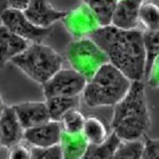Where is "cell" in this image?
<instances>
[{"label": "cell", "instance_id": "obj_1", "mask_svg": "<svg viewBox=\"0 0 159 159\" xmlns=\"http://www.w3.org/2000/svg\"><path fill=\"white\" fill-rule=\"evenodd\" d=\"M90 38L104 52L109 63L131 81L143 80L145 55L142 30H124L108 25L101 27Z\"/></svg>", "mask_w": 159, "mask_h": 159}, {"label": "cell", "instance_id": "obj_2", "mask_svg": "<svg viewBox=\"0 0 159 159\" xmlns=\"http://www.w3.org/2000/svg\"><path fill=\"white\" fill-rule=\"evenodd\" d=\"M150 123L146 85L143 81H132L128 92L114 106L112 132L120 140H139L146 135Z\"/></svg>", "mask_w": 159, "mask_h": 159}, {"label": "cell", "instance_id": "obj_3", "mask_svg": "<svg viewBox=\"0 0 159 159\" xmlns=\"http://www.w3.org/2000/svg\"><path fill=\"white\" fill-rule=\"evenodd\" d=\"M131 84L120 71L107 63L86 81L81 96L91 108L114 106L124 97Z\"/></svg>", "mask_w": 159, "mask_h": 159}, {"label": "cell", "instance_id": "obj_4", "mask_svg": "<svg viewBox=\"0 0 159 159\" xmlns=\"http://www.w3.org/2000/svg\"><path fill=\"white\" fill-rule=\"evenodd\" d=\"M11 62L32 81L42 85L62 68L63 59L42 42L30 43Z\"/></svg>", "mask_w": 159, "mask_h": 159}, {"label": "cell", "instance_id": "obj_5", "mask_svg": "<svg viewBox=\"0 0 159 159\" xmlns=\"http://www.w3.org/2000/svg\"><path fill=\"white\" fill-rule=\"evenodd\" d=\"M65 57L70 68L86 81L109 63L104 52L90 37L75 39L70 42L66 48Z\"/></svg>", "mask_w": 159, "mask_h": 159}, {"label": "cell", "instance_id": "obj_6", "mask_svg": "<svg viewBox=\"0 0 159 159\" xmlns=\"http://www.w3.org/2000/svg\"><path fill=\"white\" fill-rule=\"evenodd\" d=\"M86 80L71 68H61L42 86L45 99L53 97L80 96Z\"/></svg>", "mask_w": 159, "mask_h": 159}, {"label": "cell", "instance_id": "obj_7", "mask_svg": "<svg viewBox=\"0 0 159 159\" xmlns=\"http://www.w3.org/2000/svg\"><path fill=\"white\" fill-rule=\"evenodd\" d=\"M60 21L74 40L90 37L102 27L91 10L81 1L66 11Z\"/></svg>", "mask_w": 159, "mask_h": 159}, {"label": "cell", "instance_id": "obj_8", "mask_svg": "<svg viewBox=\"0 0 159 159\" xmlns=\"http://www.w3.org/2000/svg\"><path fill=\"white\" fill-rule=\"evenodd\" d=\"M0 20L9 30L29 43L42 42L52 31V27L41 28L34 25L23 11L6 10L0 14Z\"/></svg>", "mask_w": 159, "mask_h": 159}, {"label": "cell", "instance_id": "obj_9", "mask_svg": "<svg viewBox=\"0 0 159 159\" xmlns=\"http://www.w3.org/2000/svg\"><path fill=\"white\" fill-rule=\"evenodd\" d=\"M62 132L58 121L49 120L24 130L23 140L33 147H49L58 145Z\"/></svg>", "mask_w": 159, "mask_h": 159}, {"label": "cell", "instance_id": "obj_10", "mask_svg": "<svg viewBox=\"0 0 159 159\" xmlns=\"http://www.w3.org/2000/svg\"><path fill=\"white\" fill-rule=\"evenodd\" d=\"M23 12L34 25L41 28H51L61 20L66 11L55 9L50 0H30Z\"/></svg>", "mask_w": 159, "mask_h": 159}, {"label": "cell", "instance_id": "obj_11", "mask_svg": "<svg viewBox=\"0 0 159 159\" xmlns=\"http://www.w3.org/2000/svg\"><path fill=\"white\" fill-rule=\"evenodd\" d=\"M12 106L24 130L50 120L45 101H23Z\"/></svg>", "mask_w": 159, "mask_h": 159}, {"label": "cell", "instance_id": "obj_12", "mask_svg": "<svg viewBox=\"0 0 159 159\" xmlns=\"http://www.w3.org/2000/svg\"><path fill=\"white\" fill-rule=\"evenodd\" d=\"M144 0L117 1L110 25L120 29H140L139 11Z\"/></svg>", "mask_w": 159, "mask_h": 159}, {"label": "cell", "instance_id": "obj_13", "mask_svg": "<svg viewBox=\"0 0 159 159\" xmlns=\"http://www.w3.org/2000/svg\"><path fill=\"white\" fill-rule=\"evenodd\" d=\"M24 130L12 105H6L0 116V142L7 149L23 140Z\"/></svg>", "mask_w": 159, "mask_h": 159}, {"label": "cell", "instance_id": "obj_14", "mask_svg": "<svg viewBox=\"0 0 159 159\" xmlns=\"http://www.w3.org/2000/svg\"><path fill=\"white\" fill-rule=\"evenodd\" d=\"M29 44L0 24V70Z\"/></svg>", "mask_w": 159, "mask_h": 159}, {"label": "cell", "instance_id": "obj_15", "mask_svg": "<svg viewBox=\"0 0 159 159\" xmlns=\"http://www.w3.org/2000/svg\"><path fill=\"white\" fill-rule=\"evenodd\" d=\"M88 145L82 132L69 134L62 131L58 143L62 159H81Z\"/></svg>", "mask_w": 159, "mask_h": 159}, {"label": "cell", "instance_id": "obj_16", "mask_svg": "<svg viewBox=\"0 0 159 159\" xmlns=\"http://www.w3.org/2000/svg\"><path fill=\"white\" fill-rule=\"evenodd\" d=\"M50 120L59 122L68 112L79 109L80 96L53 97L45 99Z\"/></svg>", "mask_w": 159, "mask_h": 159}, {"label": "cell", "instance_id": "obj_17", "mask_svg": "<svg viewBox=\"0 0 159 159\" xmlns=\"http://www.w3.org/2000/svg\"><path fill=\"white\" fill-rule=\"evenodd\" d=\"M81 132L91 145L104 142L110 134L103 120L94 116L86 117Z\"/></svg>", "mask_w": 159, "mask_h": 159}, {"label": "cell", "instance_id": "obj_18", "mask_svg": "<svg viewBox=\"0 0 159 159\" xmlns=\"http://www.w3.org/2000/svg\"><path fill=\"white\" fill-rule=\"evenodd\" d=\"M139 26L142 31L158 32L159 9L157 2L143 1L139 11Z\"/></svg>", "mask_w": 159, "mask_h": 159}, {"label": "cell", "instance_id": "obj_19", "mask_svg": "<svg viewBox=\"0 0 159 159\" xmlns=\"http://www.w3.org/2000/svg\"><path fill=\"white\" fill-rule=\"evenodd\" d=\"M120 140L111 132L107 139L98 145L89 144L81 159H112L114 150Z\"/></svg>", "mask_w": 159, "mask_h": 159}, {"label": "cell", "instance_id": "obj_20", "mask_svg": "<svg viewBox=\"0 0 159 159\" xmlns=\"http://www.w3.org/2000/svg\"><path fill=\"white\" fill-rule=\"evenodd\" d=\"M94 13L101 25H110L116 4V0H81Z\"/></svg>", "mask_w": 159, "mask_h": 159}, {"label": "cell", "instance_id": "obj_21", "mask_svg": "<svg viewBox=\"0 0 159 159\" xmlns=\"http://www.w3.org/2000/svg\"><path fill=\"white\" fill-rule=\"evenodd\" d=\"M143 47L145 55L144 77L153 63L158 60V32L142 31ZM144 79V78H143Z\"/></svg>", "mask_w": 159, "mask_h": 159}, {"label": "cell", "instance_id": "obj_22", "mask_svg": "<svg viewBox=\"0 0 159 159\" xmlns=\"http://www.w3.org/2000/svg\"><path fill=\"white\" fill-rule=\"evenodd\" d=\"M142 139L134 140H120L116 148L112 159H140Z\"/></svg>", "mask_w": 159, "mask_h": 159}, {"label": "cell", "instance_id": "obj_23", "mask_svg": "<svg viewBox=\"0 0 159 159\" xmlns=\"http://www.w3.org/2000/svg\"><path fill=\"white\" fill-rule=\"evenodd\" d=\"M85 118L79 109H75L65 114L59 122L62 131L69 134H76L82 132Z\"/></svg>", "mask_w": 159, "mask_h": 159}, {"label": "cell", "instance_id": "obj_24", "mask_svg": "<svg viewBox=\"0 0 159 159\" xmlns=\"http://www.w3.org/2000/svg\"><path fill=\"white\" fill-rule=\"evenodd\" d=\"M140 159H159V140L146 135L142 138Z\"/></svg>", "mask_w": 159, "mask_h": 159}, {"label": "cell", "instance_id": "obj_25", "mask_svg": "<svg viewBox=\"0 0 159 159\" xmlns=\"http://www.w3.org/2000/svg\"><path fill=\"white\" fill-rule=\"evenodd\" d=\"M30 159H62L58 145L49 147H31Z\"/></svg>", "mask_w": 159, "mask_h": 159}, {"label": "cell", "instance_id": "obj_26", "mask_svg": "<svg viewBox=\"0 0 159 159\" xmlns=\"http://www.w3.org/2000/svg\"><path fill=\"white\" fill-rule=\"evenodd\" d=\"M7 150V159H30L31 146L24 140Z\"/></svg>", "mask_w": 159, "mask_h": 159}, {"label": "cell", "instance_id": "obj_27", "mask_svg": "<svg viewBox=\"0 0 159 159\" xmlns=\"http://www.w3.org/2000/svg\"><path fill=\"white\" fill-rule=\"evenodd\" d=\"M30 0H0V14L6 10L24 11Z\"/></svg>", "mask_w": 159, "mask_h": 159}, {"label": "cell", "instance_id": "obj_28", "mask_svg": "<svg viewBox=\"0 0 159 159\" xmlns=\"http://www.w3.org/2000/svg\"><path fill=\"white\" fill-rule=\"evenodd\" d=\"M144 78L146 80L147 84L150 88L153 89H157L158 88V60L153 63L147 75L145 76Z\"/></svg>", "mask_w": 159, "mask_h": 159}, {"label": "cell", "instance_id": "obj_29", "mask_svg": "<svg viewBox=\"0 0 159 159\" xmlns=\"http://www.w3.org/2000/svg\"><path fill=\"white\" fill-rule=\"evenodd\" d=\"M6 104L4 103V100H3V98L2 97V95L0 93V116H1L5 107H6Z\"/></svg>", "mask_w": 159, "mask_h": 159}, {"label": "cell", "instance_id": "obj_30", "mask_svg": "<svg viewBox=\"0 0 159 159\" xmlns=\"http://www.w3.org/2000/svg\"><path fill=\"white\" fill-rule=\"evenodd\" d=\"M1 147V142H0V148Z\"/></svg>", "mask_w": 159, "mask_h": 159}, {"label": "cell", "instance_id": "obj_31", "mask_svg": "<svg viewBox=\"0 0 159 159\" xmlns=\"http://www.w3.org/2000/svg\"><path fill=\"white\" fill-rule=\"evenodd\" d=\"M116 1H120V0H116Z\"/></svg>", "mask_w": 159, "mask_h": 159}]
</instances>
